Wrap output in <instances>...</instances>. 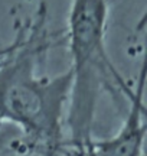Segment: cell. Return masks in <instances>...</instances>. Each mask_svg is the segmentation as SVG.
<instances>
[{
    "mask_svg": "<svg viewBox=\"0 0 147 156\" xmlns=\"http://www.w3.org/2000/svg\"><path fill=\"white\" fill-rule=\"evenodd\" d=\"M48 48L45 13H40L30 28L20 30L0 61V123L22 130L32 151L52 155L63 146L72 71L69 68L56 77L38 73Z\"/></svg>",
    "mask_w": 147,
    "mask_h": 156,
    "instance_id": "6da1fadb",
    "label": "cell"
},
{
    "mask_svg": "<svg viewBox=\"0 0 147 156\" xmlns=\"http://www.w3.org/2000/svg\"><path fill=\"white\" fill-rule=\"evenodd\" d=\"M0 49H2V46H0Z\"/></svg>",
    "mask_w": 147,
    "mask_h": 156,
    "instance_id": "5b68a950",
    "label": "cell"
},
{
    "mask_svg": "<svg viewBox=\"0 0 147 156\" xmlns=\"http://www.w3.org/2000/svg\"><path fill=\"white\" fill-rule=\"evenodd\" d=\"M144 83H146V64L143 62L136 90H130L127 100L130 107L123 126L117 134L110 139H91L85 147L87 156H144L146 139V110H144Z\"/></svg>",
    "mask_w": 147,
    "mask_h": 156,
    "instance_id": "3957f363",
    "label": "cell"
},
{
    "mask_svg": "<svg viewBox=\"0 0 147 156\" xmlns=\"http://www.w3.org/2000/svg\"><path fill=\"white\" fill-rule=\"evenodd\" d=\"M108 0H72L67 41L72 58V88L68 107L71 145L84 153L91 142V126L102 88L130 93L105 48Z\"/></svg>",
    "mask_w": 147,
    "mask_h": 156,
    "instance_id": "7a4b0ae2",
    "label": "cell"
},
{
    "mask_svg": "<svg viewBox=\"0 0 147 156\" xmlns=\"http://www.w3.org/2000/svg\"><path fill=\"white\" fill-rule=\"evenodd\" d=\"M7 51H9V46H6V48H2V49H0V61H2L3 56L7 54Z\"/></svg>",
    "mask_w": 147,
    "mask_h": 156,
    "instance_id": "277c9868",
    "label": "cell"
}]
</instances>
